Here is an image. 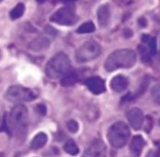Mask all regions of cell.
I'll use <instances>...</instances> for the list:
<instances>
[{
	"label": "cell",
	"instance_id": "1",
	"mask_svg": "<svg viewBox=\"0 0 160 157\" xmlns=\"http://www.w3.org/2000/svg\"><path fill=\"white\" fill-rule=\"evenodd\" d=\"M136 60L135 52L129 49H121L114 51L108 56L105 68L108 71H114L118 69H129L135 65Z\"/></svg>",
	"mask_w": 160,
	"mask_h": 157
},
{
	"label": "cell",
	"instance_id": "2",
	"mask_svg": "<svg viewBox=\"0 0 160 157\" xmlns=\"http://www.w3.org/2000/svg\"><path fill=\"white\" fill-rule=\"evenodd\" d=\"M28 120V109L23 105H15L8 115L6 127L12 135H23L27 130Z\"/></svg>",
	"mask_w": 160,
	"mask_h": 157
},
{
	"label": "cell",
	"instance_id": "3",
	"mask_svg": "<svg viewBox=\"0 0 160 157\" xmlns=\"http://www.w3.org/2000/svg\"><path fill=\"white\" fill-rule=\"evenodd\" d=\"M71 70V61L68 56L64 53H58L46 64L45 72L51 79L63 77Z\"/></svg>",
	"mask_w": 160,
	"mask_h": 157
},
{
	"label": "cell",
	"instance_id": "4",
	"mask_svg": "<svg viewBox=\"0 0 160 157\" xmlns=\"http://www.w3.org/2000/svg\"><path fill=\"white\" fill-rule=\"evenodd\" d=\"M129 136H130L129 128L122 121H118L114 123L109 128L108 133V141L115 148L123 147L127 143Z\"/></svg>",
	"mask_w": 160,
	"mask_h": 157
},
{
	"label": "cell",
	"instance_id": "5",
	"mask_svg": "<svg viewBox=\"0 0 160 157\" xmlns=\"http://www.w3.org/2000/svg\"><path fill=\"white\" fill-rule=\"evenodd\" d=\"M101 54V46L95 41H88L78 48L75 53L77 62L84 63L92 61L98 57Z\"/></svg>",
	"mask_w": 160,
	"mask_h": 157
},
{
	"label": "cell",
	"instance_id": "6",
	"mask_svg": "<svg viewBox=\"0 0 160 157\" xmlns=\"http://www.w3.org/2000/svg\"><path fill=\"white\" fill-rule=\"evenodd\" d=\"M50 21L61 26H72L76 23L77 16L72 7L66 6L54 12L50 17Z\"/></svg>",
	"mask_w": 160,
	"mask_h": 157
},
{
	"label": "cell",
	"instance_id": "7",
	"mask_svg": "<svg viewBox=\"0 0 160 157\" xmlns=\"http://www.w3.org/2000/svg\"><path fill=\"white\" fill-rule=\"evenodd\" d=\"M5 98L10 102H29L36 98L34 92L22 86H12L5 93Z\"/></svg>",
	"mask_w": 160,
	"mask_h": 157
},
{
	"label": "cell",
	"instance_id": "8",
	"mask_svg": "<svg viewBox=\"0 0 160 157\" xmlns=\"http://www.w3.org/2000/svg\"><path fill=\"white\" fill-rule=\"evenodd\" d=\"M107 149L105 143L100 139L93 140L85 150L83 157H106Z\"/></svg>",
	"mask_w": 160,
	"mask_h": 157
},
{
	"label": "cell",
	"instance_id": "9",
	"mask_svg": "<svg viewBox=\"0 0 160 157\" xmlns=\"http://www.w3.org/2000/svg\"><path fill=\"white\" fill-rule=\"evenodd\" d=\"M85 85L93 94H101L106 91V84L101 77L92 76L85 80Z\"/></svg>",
	"mask_w": 160,
	"mask_h": 157
},
{
	"label": "cell",
	"instance_id": "10",
	"mask_svg": "<svg viewBox=\"0 0 160 157\" xmlns=\"http://www.w3.org/2000/svg\"><path fill=\"white\" fill-rule=\"evenodd\" d=\"M127 118L130 122V125L135 130H139L142 127L144 118H143V113L140 109L138 108L131 109L127 114Z\"/></svg>",
	"mask_w": 160,
	"mask_h": 157
},
{
	"label": "cell",
	"instance_id": "11",
	"mask_svg": "<svg viewBox=\"0 0 160 157\" xmlns=\"http://www.w3.org/2000/svg\"><path fill=\"white\" fill-rule=\"evenodd\" d=\"M145 144L146 142L141 135H135L130 143V151L132 155L135 157H138L141 154Z\"/></svg>",
	"mask_w": 160,
	"mask_h": 157
},
{
	"label": "cell",
	"instance_id": "12",
	"mask_svg": "<svg viewBox=\"0 0 160 157\" xmlns=\"http://www.w3.org/2000/svg\"><path fill=\"white\" fill-rule=\"evenodd\" d=\"M129 85L128 79L126 77H124L123 75H116L112 78V80L110 82V87L111 89L116 91V92H122L123 91H125L127 89Z\"/></svg>",
	"mask_w": 160,
	"mask_h": 157
},
{
	"label": "cell",
	"instance_id": "13",
	"mask_svg": "<svg viewBox=\"0 0 160 157\" xmlns=\"http://www.w3.org/2000/svg\"><path fill=\"white\" fill-rule=\"evenodd\" d=\"M97 18H98L99 25L102 27H105L108 25L110 19V10L108 5H103L98 9Z\"/></svg>",
	"mask_w": 160,
	"mask_h": 157
},
{
	"label": "cell",
	"instance_id": "14",
	"mask_svg": "<svg viewBox=\"0 0 160 157\" xmlns=\"http://www.w3.org/2000/svg\"><path fill=\"white\" fill-rule=\"evenodd\" d=\"M49 45H50V42L46 38H37L28 44V48L32 51L39 52L48 48Z\"/></svg>",
	"mask_w": 160,
	"mask_h": 157
},
{
	"label": "cell",
	"instance_id": "15",
	"mask_svg": "<svg viewBox=\"0 0 160 157\" xmlns=\"http://www.w3.org/2000/svg\"><path fill=\"white\" fill-rule=\"evenodd\" d=\"M46 142H47V135L44 133H39L32 139V141L30 143V148L33 150L41 149L42 147H43L45 145Z\"/></svg>",
	"mask_w": 160,
	"mask_h": 157
},
{
	"label": "cell",
	"instance_id": "16",
	"mask_svg": "<svg viewBox=\"0 0 160 157\" xmlns=\"http://www.w3.org/2000/svg\"><path fill=\"white\" fill-rule=\"evenodd\" d=\"M77 80H78V78L75 72H68L66 75L62 77L60 84L63 87H71V86H73Z\"/></svg>",
	"mask_w": 160,
	"mask_h": 157
},
{
	"label": "cell",
	"instance_id": "17",
	"mask_svg": "<svg viewBox=\"0 0 160 157\" xmlns=\"http://www.w3.org/2000/svg\"><path fill=\"white\" fill-rule=\"evenodd\" d=\"M64 150L71 155H76L79 152V149L72 139H69L66 141L64 145Z\"/></svg>",
	"mask_w": 160,
	"mask_h": 157
},
{
	"label": "cell",
	"instance_id": "18",
	"mask_svg": "<svg viewBox=\"0 0 160 157\" xmlns=\"http://www.w3.org/2000/svg\"><path fill=\"white\" fill-rule=\"evenodd\" d=\"M24 12H25V6H24V4L19 3V4H17V5L11 11L10 16H11V18H12V20H16V19H19V18L23 15Z\"/></svg>",
	"mask_w": 160,
	"mask_h": 157
},
{
	"label": "cell",
	"instance_id": "19",
	"mask_svg": "<svg viewBox=\"0 0 160 157\" xmlns=\"http://www.w3.org/2000/svg\"><path fill=\"white\" fill-rule=\"evenodd\" d=\"M142 42L149 44L151 55H154L156 51V40L153 37H150L149 35H142Z\"/></svg>",
	"mask_w": 160,
	"mask_h": 157
},
{
	"label": "cell",
	"instance_id": "20",
	"mask_svg": "<svg viewBox=\"0 0 160 157\" xmlns=\"http://www.w3.org/2000/svg\"><path fill=\"white\" fill-rule=\"evenodd\" d=\"M95 30V26L92 22H87L83 25L80 26L77 28V33L79 34H86V33H92Z\"/></svg>",
	"mask_w": 160,
	"mask_h": 157
},
{
	"label": "cell",
	"instance_id": "21",
	"mask_svg": "<svg viewBox=\"0 0 160 157\" xmlns=\"http://www.w3.org/2000/svg\"><path fill=\"white\" fill-rule=\"evenodd\" d=\"M152 97L153 101L160 105V85H155L152 89Z\"/></svg>",
	"mask_w": 160,
	"mask_h": 157
},
{
	"label": "cell",
	"instance_id": "22",
	"mask_svg": "<svg viewBox=\"0 0 160 157\" xmlns=\"http://www.w3.org/2000/svg\"><path fill=\"white\" fill-rule=\"evenodd\" d=\"M67 128L71 133H76L78 131V123L75 120H71L67 122Z\"/></svg>",
	"mask_w": 160,
	"mask_h": 157
},
{
	"label": "cell",
	"instance_id": "23",
	"mask_svg": "<svg viewBox=\"0 0 160 157\" xmlns=\"http://www.w3.org/2000/svg\"><path fill=\"white\" fill-rule=\"evenodd\" d=\"M138 50H139V54H140V56L142 58L143 61H148L150 59V54L148 53L147 49L143 46H139L138 47Z\"/></svg>",
	"mask_w": 160,
	"mask_h": 157
},
{
	"label": "cell",
	"instance_id": "24",
	"mask_svg": "<svg viewBox=\"0 0 160 157\" xmlns=\"http://www.w3.org/2000/svg\"><path fill=\"white\" fill-rule=\"evenodd\" d=\"M152 127V120L150 116H147L145 119V124H144V128H145V132L149 133L151 131Z\"/></svg>",
	"mask_w": 160,
	"mask_h": 157
},
{
	"label": "cell",
	"instance_id": "25",
	"mask_svg": "<svg viewBox=\"0 0 160 157\" xmlns=\"http://www.w3.org/2000/svg\"><path fill=\"white\" fill-rule=\"evenodd\" d=\"M36 109H37V111H38L40 114H42V115H45V114H46V108H45V106H44L43 105H38Z\"/></svg>",
	"mask_w": 160,
	"mask_h": 157
},
{
	"label": "cell",
	"instance_id": "26",
	"mask_svg": "<svg viewBox=\"0 0 160 157\" xmlns=\"http://www.w3.org/2000/svg\"><path fill=\"white\" fill-rule=\"evenodd\" d=\"M138 24H139V26L142 27H146V20H145V18H144V17L139 18V19H138Z\"/></svg>",
	"mask_w": 160,
	"mask_h": 157
},
{
	"label": "cell",
	"instance_id": "27",
	"mask_svg": "<svg viewBox=\"0 0 160 157\" xmlns=\"http://www.w3.org/2000/svg\"><path fill=\"white\" fill-rule=\"evenodd\" d=\"M124 36H125V38H130L131 36H132V31L130 30V29H124Z\"/></svg>",
	"mask_w": 160,
	"mask_h": 157
},
{
	"label": "cell",
	"instance_id": "28",
	"mask_svg": "<svg viewBox=\"0 0 160 157\" xmlns=\"http://www.w3.org/2000/svg\"><path fill=\"white\" fill-rule=\"evenodd\" d=\"M155 155H156V156H160V146L158 147V149H157V150H156V152H155Z\"/></svg>",
	"mask_w": 160,
	"mask_h": 157
},
{
	"label": "cell",
	"instance_id": "29",
	"mask_svg": "<svg viewBox=\"0 0 160 157\" xmlns=\"http://www.w3.org/2000/svg\"><path fill=\"white\" fill-rule=\"evenodd\" d=\"M36 1H37L38 3H40V4H42V3L46 2V1H47V0H36Z\"/></svg>",
	"mask_w": 160,
	"mask_h": 157
},
{
	"label": "cell",
	"instance_id": "30",
	"mask_svg": "<svg viewBox=\"0 0 160 157\" xmlns=\"http://www.w3.org/2000/svg\"><path fill=\"white\" fill-rule=\"evenodd\" d=\"M0 157H5L4 153H0Z\"/></svg>",
	"mask_w": 160,
	"mask_h": 157
},
{
	"label": "cell",
	"instance_id": "31",
	"mask_svg": "<svg viewBox=\"0 0 160 157\" xmlns=\"http://www.w3.org/2000/svg\"><path fill=\"white\" fill-rule=\"evenodd\" d=\"M1 56H2V54H1V51H0V58H1Z\"/></svg>",
	"mask_w": 160,
	"mask_h": 157
},
{
	"label": "cell",
	"instance_id": "32",
	"mask_svg": "<svg viewBox=\"0 0 160 157\" xmlns=\"http://www.w3.org/2000/svg\"><path fill=\"white\" fill-rule=\"evenodd\" d=\"M3 1V0H0V2H2Z\"/></svg>",
	"mask_w": 160,
	"mask_h": 157
},
{
	"label": "cell",
	"instance_id": "33",
	"mask_svg": "<svg viewBox=\"0 0 160 157\" xmlns=\"http://www.w3.org/2000/svg\"><path fill=\"white\" fill-rule=\"evenodd\" d=\"M159 125H160V120H159Z\"/></svg>",
	"mask_w": 160,
	"mask_h": 157
}]
</instances>
